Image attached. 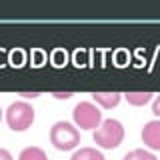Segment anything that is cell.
<instances>
[{
	"instance_id": "6da1fadb",
	"label": "cell",
	"mask_w": 160,
	"mask_h": 160,
	"mask_svg": "<svg viewBox=\"0 0 160 160\" xmlns=\"http://www.w3.org/2000/svg\"><path fill=\"white\" fill-rule=\"evenodd\" d=\"M92 140L96 142V146L104 148V150H114L122 144L124 140V126L122 122L116 118H106L102 120V124L94 130Z\"/></svg>"
},
{
	"instance_id": "7a4b0ae2",
	"label": "cell",
	"mask_w": 160,
	"mask_h": 160,
	"mask_svg": "<svg viewBox=\"0 0 160 160\" xmlns=\"http://www.w3.org/2000/svg\"><path fill=\"white\" fill-rule=\"evenodd\" d=\"M50 144L56 150H62V152L74 150L80 144V130L72 122L58 120L50 128Z\"/></svg>"
},
{
	"instance_id": "3957f363",
	"label": "cell",
	"mask_w": 160,
	"mask_h": 160,
	"mask_svg": "<svg viewBox=\"0 0 160 160\" xmlns=\"http://www.w3.org/2000/svg\"><path fill=\"white\" fill-rule=\"evenodd\" d=\"M36 112H34L32 104H28L26 100H16L6 108V124L14 132H24L32 126Z\"/></svg>"
},
{
	"instance_id": "277c9868",
	"label": "cell",
	"mask_w": 160,
	"mask_h": 160,
	"mask_svg": "<svg viewBox=\"0 0 160 160\" xmlns=\"http://www.w3.org/2000/svg\"><path fill=\"white\" fill-rule=\"evenodd\" d=\"M72 120L74 126L80 130H96L102 124V112L94 102H78L72 110Z\"/></svg>"
},
{
	"instance_id": "5b68a950",
	"label": "cell",
	"mask_w": 160,
	"mask_h": 160,
	"mask_svg": "<svg viewBox=\"0 0 160 160\" xmlns=\"http://www.w3.org/2000/svg\"><path fill=\"white\" fill-rule=\"evenodd\" d=\"M142 142L146 144L150 150H160V118L148 120L142 128Z\"/></svg>"
},
{
	"instance_id": "8992f818",
	"label": "cell",
	"mask_w": 160,
	"mask_h": 160,
	"mask_svg": "<svg viewBox=\"0 0 160 160\" xmlns=\"http://www.w3.org/2000/svg\"><path fill=\"white\" fill-rule=\"evenodd\" d=\"M92 100L98 108H116L122 100L120 92H92Z\"/></svg>"
},
{
	"instance_id": "52a82bcc",
	"label": "cell",
	"mask_w": 160,
	"mask_h": 160,
	"mask_svg": "<svg viewBox=\"0 0 160 160\" xmlns=\"http://www.w3.org/2000/svg\"><path fill=\"white\" fill-rule=\"evenodd\" d=\"M122 96L132 106H144V104H148L154 98V94L152 92H124Z\"/></svg>"
},
{
	"instance_id": "ba28073f",
	"label": "cell",
	"mask_w": 160,
	"mask_h": 160,
	"mask_svg": "<svg viewBox=\"0 0 160 160\" xmlns=\"http://www.w3.org/2000/svg\"><path fill=\"white\" fill-rule=\"evenodd\" d=\"M70 160H106V158H104V154L100 152V150L90 148V146H84V148L76 150Z\"/></svg>"
},
{
	"instance_id": "9c48e42d",
	"label": "cell",
	"mask_w": 160,
	"mask_h": 160,
	"mask_svg": "<svg viewBox=\"0 0 160 160\" xmlns=\"http://www.w3.org/2000/svg\"><path fill=\"white\" fill-rule=\"evenodd\" d=\"M18 160H48L46 152L38 146H26L18 154Z\"/></svg>"
},
{
	"instance_id": "30bf717a",
	"label": "cell",
	"mask_w": 160,
	"mask_h": 160,
	"mask_svg": "<svg viewBox=\"0 0 160 160\" xmlns=\"http://www.w3.org/2000/svg\"><path fill=\"white\" fill-rule=\"evenodd\" d=\"M122 160H158L152 152L148 150H142V148H136V150H130V152L124 154Z\"/></svg>"
},
{
	"instance_id": "8fae6325",
	"label": "cell",
	"mask_w": 160,
	"mask_h": 160,
	"mask_svg": "<svg viewBox=\"0 0 160 160\" xmlns=\"http://www.w3.org/2000/svg\"><path fill=\"white\" fill-rule=\"evenodd\" d=\"M152 114L156 118H160V94L154 98V102H152Z\"/></svg>"
},
{
	"instance_id": "7c38bea8",
	"label": "cell",
	"mask_w": 160,
	"mask_h": 160,
	"mask_svg": "<svg viewBox=\"0 0 160 160\" xmlns=\"http://www.w3.org/2000/svg\"><path fill=\"white\" fill-rule=\"evenodd\" d=\"M0 160H14V158H12V154H10L6 148H0Z\"/></svg>"
},
{
	"instance_id": "4fadbf2b",
	"label": "cell",
	"mask_w": 160,
	"mask_h": 160,
	"mask_svg": "<svg viewBox=\"0 0 160 160\" xmlns=\"http://www.w3.org/2000/svg\"><path fill=\"white\" fill-rule=\"evenodd\" d=\"M52 96H54V98H58V100H66V98L72 96V92H54Z\"/></svg>"
},
{
	"instance_id": "5bb4252c",
	"label": "cell",
	"mask_w": 160,
	"mask_h": 160,
	"mask_svg": "<svg viewBox=\"0 0 160 160\" xmlns=\"http://www.w3.org/2000/svg\"><path fill=\"white\" fill-rule=\"evenodd\" d=\"M20 96H24V98H36V96H40V92H22Z\"/></svg>"
},
{
	"instance_id": "9a60e30c",
	"label": "cell",
	"mask_w": 160,
	"mask_h": 160,
	"mask_svg": "<svg viewBox=\"0 0 160 160\" xmlns=\"http://www.w3.org/2000/svg\"><path fill=\"white\" fill-rule=\"evenodd\" d=\"M0 122H2V108H0Z\"/></svg>"
}]
</instances>
